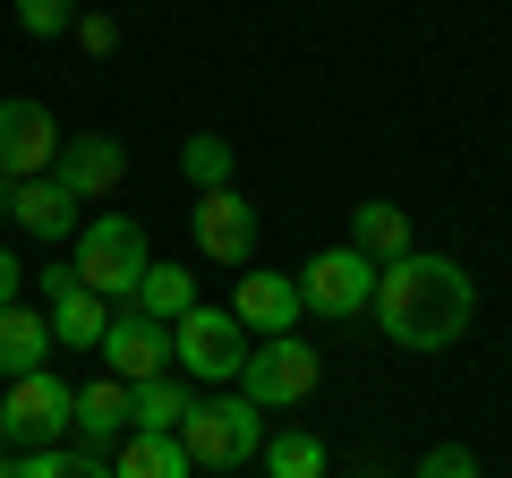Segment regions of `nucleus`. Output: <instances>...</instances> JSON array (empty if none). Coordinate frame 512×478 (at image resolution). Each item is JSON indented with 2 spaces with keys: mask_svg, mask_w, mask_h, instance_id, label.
Returning a JSON list of instances; mask_svg holds the SVG:
<instances>
[{
  "mask_svg": "<svg viewBox=\"0 0 512 478\" xmlns=\"http://www.w3.org/2000/svg\"><path fill=\"white\" fill-rule=\"evenodd\" d=\"M265 478H325V436H316V427L265 436Z\"/></svg>",
  "mask_w": 512,
  "mask_h": 478,
  "instance_id": "20",
  "label": "nucleus"
},
{
  "mask_svg": "<svg viewBox=\"0 0 512 478\" xmlns=\"http://www.w3.org/2000/svg\"><path fill=\"white\" fill-rule=\"evenodd\" d=\"M188 214H197V257L205 265H256V205L239 188H205Z\"/></svg>",
  "mask_w": 512,
  "mask_h": 478,
  "instance_id": "11",
  "label": "nucleus"
},
{
  "mask_svg": "<svg viewBox=\"0 0 512 478\" xmlns=\"http://www.w3.org/2000/svg\"><path fill=\"white\" fill-rule=\"evenodd\" d=\"M350 248H359V257H376V265H393V257H410V248H419V239H410V214L402 205H359V214H350Z\"/></svg>",
  "mask_w": 512,
  "mask_h": 478,
  "instance_id": "17",
  "label": "nucleus"
},
{
  "mask_svg": "<svg viewBox=\"0 0 512 478\" xmlns=\"http://www.w3.org/2000/svg\"><path fill=\"white\" fill-rule=\"evenodd\" d=\"M52 180L69 188L77 205H103V197H120V180H128V146L120 137H69L60 163H52Z\"/></svg>",
  "mask_w": 512,
  "mask_h": 478,
  "instance_id": "13",
  "label": "nucleus"
},
{
  "mask_svg": "<svg viewBox=\"0 0 512 478\" xmlns=\"http://www.w3.org/2000/svg\"><path fill=\"white\" fill-rule=\"evenodd\" d=\"M43 316H52V342L94 350V342H103V325H111V299H94L86 282L60 265V274H43Z\"/></svg>",
  "mask_w": 512,
  "mask_h": 478,
  "instance_id": "14",
  "label": "nucleus"
},
{
  "mask_svg": "<svg viewBox=\"0 0 512 478\" xmlns=\"http://www.w3.org/2000/svg\"><path fill=\"white\" fill-rule=\"evenodd\" d=\"M299 299H308V316H325V325H342V316H367L376 308V257H359V248H316L308 265H299Z\"/></svg>",
  "mask_w": 512,
  "mask_h": 478,
  "instance_id": "6",
  "label": "nucleus"
},
{
  "mask_svg": "<svg viewBox=\"0 0 512 478\" xmlns=\"http://www.w3.org/2000/svg\"><path fill=\"white\" fill-rule=\"evenodd\" d=\"M188 410H197V393H188V376H146V385H128V427L137 436H180Z\"/></svg>",
  "mask_w": 512,
  "mask_h": 478,
  "instance_id": "16",
  "label": "nucleus"
},
{
  "mask_svg": "<svg viewBox=\"0 0 512 478\" xmlns=\"http://www.w3.org/2000/svg\"><path fill=\"white\" fill-rule=\"evenodd\" d=\"M111 478H188V453H180V436H137V427H128Z\"/></svg>",
  "mask_w": 512,
  "mask_h": 478,
  "instance_id": "19",
  "label": "nucleus"
},
{
  "mask_svg": "<svg viewBox=\"0 0 512 478\" xmlns=\"http://www.w3.org/2000/svg\"><path fill=\"white\" fill-rule=\"evenodd\" d=\"M0 419H9V444L43 453V444L77 436V385H60L52 368H43V376H18V385L0 393Z\"/></svg>",
  "mask_w": 512,
  "mask_h": 478,
  "instance_id": "7",
  "label": "nucleus"
},
{
  "mask_svg": "<svg viewBox=\"0 0 512 478\" xmlns=\"http://www.w3.org/2000/svg\"><path fill=\"white\" fill-rule=\"evenodd\" d=\"M180 171H188V188H231V171H239V154H231V137H188L180 146Z\"/></svg>",
  "mask_w": 512,
  "mask_h": 478,
  "instance_id": "23",
  "label": "nucleus"
},
{
  "mask_svg": "<svg viewBox=\"0 0 512 478\" xmlns=\"http://www.w3.org/2000/svg\"><path fill=\"white\" fill-rule=\"evenodd\" d=\"M231 316L256 333V342H274V333H299V316H308V299H299V274H265V265H248L231 291Z\"/></svg>",
  "mask_w": 512,
  "mask_h": 478,
  "instance_id": "12",
  "label": "nucleus"
},
{
  "mask_svg": "<svg viewBox=\"0 0 512 478\" xmlns=\"http://www.w3.org/2000/svg\"><path fill=\"white\" fill-rule=\"evenodd\" d=\"M60 120L52 103H35V94H9L0 103V180H43V171L60 163Z\"/></svg>",
  "mask_w": 512,
  "mask_h": 478,
  "instance_id": "8",
  "label": "nucleus"
},
{
  "mask_svg": "<svg viewBox=\"0 0 512 478\" xmlns=\"http://www.w3.org/2000/svg\"><path fill=\"white\" fill-rule=\"evenodd\" d=\"M77 436H86V444H120L128 436V385H120V376L77 385Z\"/></svg>",
  "mask_w": 512,
  "mask_h": 478,
  "instance_id": "18",
  "label": "nucleus"
},
{
  "mask_svg": "<svg viewBox=\"0 0 512 478\" xmlns=\"http://www.w3.org/2000/svg\"><path fill=\"white\" fill-rule=\"evenodd\" d=\"M18 282H26V265L9 257V248H0V308H18Z\"/></svg>",
  "mask_w": 512,
  "mask_h": 478,
  "instance_id": "27",
  "label": "nucleus"
},
{
  "mask_svg": "<svg viewBox=\"0 0 512 478\" xmlns=\"http://www.w3.org/2000/svg\"><path fill=\"white\" fill-rule=\"evenodd\" d=\"M180 453H188V470H248V461L265 453V410H256L248 393H214V402L188 410Z\"/></svg>",
  "mask_w": 512,
  "mask_h": 478,
  "instance_id": "3",
  "label": "nucleus"
},
{
  "mask_svg": "<svg viewBox=\"0 0 512 478\" xmlns=\"http://www.w3.org/2000/svg\"><path fill=\"white\" fill-rule=\"evenodd\" d=\"M0 214L18 222L26 239H43V248H52V239H77V231H86V205H77L69 188L52 180V171H43V180H0Z\"/></svg>",
  "mask_w": 512,
  "mask_h": 478,
  "instance_id": "10",
  "label": "nucleus"
},
{
  "mask_svg": "<svg viewBox=\"0 0 512 478\" xmlns=\"http://www.w3.org/2000/svg\"><path fill=\"white\" fill-rule=\"evenodd\" d=\"M77 43H86V52H111V43H120V26H111L103 9H77Z\"/></svg>",
  "mask_w": 512,
  "mask_h": 478,
  "instance_id": "26",
  "label": "nucleus"
},
{
  "mask_svg": "<svg viewBox=\"0 0 512 478\" xmlns=\"http://www.w3.org/2000/svg\"><path fill=\"white\" fill-rule=\"evenodd\" d=\"M410 478H478V453H470V444H436Z\"/></svg>",
  "mask_w": 512,
  "mask_h": 478,
  "instance_id": "25",
  "label": "nucleus"
},
{
  "mask_svg": "<svg viewBox=\"0 0 512 478\" xmlns=\"http://www.w3.org/2000/svg\"><path fill=\"white\" fill-rule=\"evenodd\" d=\"M137 308L163 316V325H180V316L197 308V274H188V265H146V291H137Z\"/></svg>",
  "mask_w": 512,
  "mask_h": 478,
  "instance_id": "21",
  "label": "nucleus"
},
{
  "mask_svg": "<svg viewBox=\"0 0 512 478\" xmlns=\"http://www.w3.org/2000/svg\"><path fill=\"white\" fill-rule=\"evenodd\" d=\"M478 316V282L461 274V257H436V248H410V257L376 265V325L384 342L402 350H453Z\"/></svg>",
  "mask_w": 512,
  "mask_h": 478,
  "instance_id": "1",
  "label": "nucleus"
},
{
  "mask_svg": "<svg viewBox=\"0 0 512 478\" xmlns=\"http://www.w3.org/2000/svg\"><path fill=\"white\" fill-rule=\"evenodd\" d=\"M316 385H325V359H316V342H299V333H274V342H248V368H239V393H248L256 410H299Z\"/></svg>",
  "mask_w": 512,
  "mask_h": 478,
  "instance_id": "5",
  "label": "nucleus"
},
{
  "mask_svg": "<svg viewBox=\"0 0 512 478\" xmlns=\"http://www.w3.org/2000/svg\"><path fill=\"white\" fill-rule=\"evenodd\" d=\"M146 265H154V248H146V222L137 214H94L86 231H77V248H69V274L86 282L94 299H111V308H137Z\"/></svg>",
  "mask_w": 512,
  "mask_h": 478,
  "instance_id": "2",
  "label": "nucleus"
},
{
  "mask_svg": "<svg viewBox=\"0 0 512 478\" xmlns=\"http://www.w3.org/2000/svg\"><path fill=\"white\" fill-rule=\"evenodd\" d=\"M103 376H120V385H146V376H171V325L146 308H111L103 325Z\"/></svg>",
  "mask_w": 512,
  "mask_h": 478,
  "instance_id": "9",
  "label": "nucleus"
},
{
  "mask_svg": "<svg viewBox=\"0 0 512 478\" xmlns=\"http://www.w3.org/2000/svg\"><path fill=\"white\" fill-rule=\"evenodd\" d=\"M18 478H111V461L94 444H43V453L18 461Z\"/></svg>",
  "mask_w": 512,
  "mask_h": 478,
  "instance_id": "22",
  "label": "nucleus"
},
{
  "mask_svg": "<svg viewBox=\"0 0 512 478\" xmlns=\"http://www.w3.org/2000/svg\"><path fill=\"white\" fill-rule=\"evenodd\" d=\"M0 453H9V419H0Z\"/></svg>",
  "mask_w": 512,
  "mask_h": 478,
  "instance_id": "29",
  "label": "nucleus"
},
{
  "mask_svg": "<svg viewBox=\"0 0 512 478\" xmlns=\"http://www.w3.org/2000/svg\"><path fill=\"white\" fill-rule=\"evenodd\" d=\"M52 316H43V308H26V299H18V308H0V376H9V385H18V376H43V368H52Z\"/></svg>",
  "mask_w": 512,
  "mask_h": 478,
  "instance_id": "15",
  "label": "nucleus"
},
{
  "mask_svg": "<svg viewBox=\"0 0 512 478\" xmlns=\"http://www.w3.org/2000/svg\"><path fill=\"white\" fill-rule=\"evenodd\" d=\"M0 478H18V461H9V453H0Z\"/></svg>",
  "mask_w": 512,
  "mask_h": 478,
  "instance_id": "28",
  "label": "nucleus"
},
{
  "mask_svg": "<svg viewBox=\"0 0 512 478\" xmlns=\"http://www.w3.org/2000/svg\"><path fill=\"white\" fill-rule=\"evenodd\" d=\"M18 26L35 43H60V35H77V0H18Z\"/></svg>",
  "mask_w": 512,
  "mask_h": 478,
  "instance_id": "24",
  "label": "nucleus"
},
{
  "mask_svg": "<svg viewBox=\"0 0 512 478\" xmlns=\"http://www.w3.org/2000/svg\"><path fill=\"white\" fill-rule=\"evenodd\" d=\"M171 368L188 376V385H239V368H248V325H239L231 308H188L180 325H171Z\"/></svg>",
  "mask_w": 512,
  "mask_h": 478,
  "instance_id": "4",
  "label": "nucleus"
}]
</instances>
